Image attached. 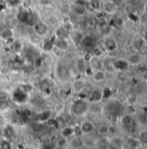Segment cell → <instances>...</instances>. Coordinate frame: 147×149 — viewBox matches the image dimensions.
I'll return each mask as SVG.
<instances>
[{
	"instance_id": "cell-6",
	"label": "cell",
	"mask_w": 147,
	"mask_h": 149,
	"mask_svg": "<svg viewBox=\"0 0 147 149\" xmlns=\"http://www.w3.org/2000/svg\"><path fill=\"white\" fill-rule=\"evenodd\" d=\"M126 59L127 61V63H129L130 67H135L137 65H139V63H141L142 62H144L146 60V56L144 52L141 51H136L133 53H130L126 56Z\"/></svg>"
},
{
	"instance_id": "cell-42",
	"label": "cell",
	"mask_w": 147,
	"mask_h": 149,
	"mask_svg": "<svg viewBox=\"0 0 147 149\" xmlns=\"http://www.w3.org/2000/svg\"><path fill=\"white\" fill-rule=\"evenodd\" d=\"M130 3H138L139 1H140V0H128Z\"/></svg>"
},
{
	"instance_id": "cell-13",
	"label": "cell",
	"mask_w": 147,
	"mask_h": 149,
	"mask_svg": "<svg viewBox=\"0 0 147 149\" xmlns=\"http://www.w3.org/2000/svg\"><path fill=\"white\" fill-rule=\"evenodd\" d=\"M49 26L47 23L42 22V21H37L33 24V29L36 33V35L39 37H44L49 33Z\"/></svg>"
},
{
	"instance_id": "cell-14",
	"label": "cell",
	"mask_w": 147,
	"mask_h": 149,
	"mask_svg": "<svg viewBox=\"0 0 147 149\" xmlns=\"http://www.w3.org/2000/svg\"><path fill=\"white\" fill-rule=\"evenodd\" d=\"M70 86H71L72 92L77 94V95H80V94L83 93L86 90V88H87V82H86V81L84 79L78 78V79L74 80V81L72 82V84Z\"/></svg>"
},
{
	"instance_id": "cell-10",
	"label": "cell",
	"mask_w": 147,
	"mask_h": 149,
	"mask_svg": "<svg viewBox=\"0 0 147 149\" xmlns=\"http://www.w3.org/2000/svg\"><path fill=\"white\" fill-rule=\"evenodd\" d=\"M90 76H91V80L94 83L101 84V83H104L107 80L108 74L104 70H98L93 71L90 74Z\"/></svg>"
},
{
	"instance_id": "cell-3",
	"label": "cell",
	"mask_w": 147,
	"mask_h": 149,
	"mask_svg": "<svg viewBox=\"0 0 147 149\" xmlns=\"http://www.w3.org/2000/svg\"><path fill=\"white\" fill-rule=\"evenodd\" d=\"M119 124L121 127L127 131L130 134H132L133 131L136 130L137 121L135 118V114L131 112H125L119 117Z\"/></svg>"
},
{
	"instance_id": "cell-38",
	"label": "cell",
	"mask_w": 147,
	"mask_h": 149,
	"mask_svg": "<svg viewBox=\"0 0 147 149\" xmlns=\"http://www.w3.org/2000/svg\"><path fill=\"white\" fill-rule=\"evenodd\" d=\"M50 88V82L49 81H46V80H42L41 82H39V88L41 90H48L49 88Z\"/></svg>"
},
{
	"instance_id": "cell-19",
	"label": "cell",
	"mask_w": 147,
	"mask_h": 149,
	"mask_svg": "<svg viewBox=\"0 0 147 149\" xmlns=\"http://www.w3.org/2000/svg\"><path fill=\"white\" fill-rule=\"evenodd\" d=\"M87 100L88 102H102L103 101L102 89L100 88H92L87 96Z\"/></svg>"
},
{
	"instance_id": "cell-15",
	"label": "cell",
	"mask_w": 147,
	"mask_h": 149,
	"mask_svg": "<svg viewBox=\"0 0 147 149\" xmlns=\"http://www.w3.org/2000/svg\"><path fill=\"white\" fill-rule=\"evenodd\" d=\"M3 138L9 140L10 141L13 143L17 139V131L12 125L7 124L3 128Z\"/></svg>"
},
{
	"instance_id": "cell-27",
	"label": "cell",
	"mask_w": 147,
	"mask_h": 149,
	"mask_svg": "<svg viewBox=\"0 0 147 149\" xmlns=\"http://www.w3.org/2000/svg\"><path fill=\"white\" fill-rule=\"evenodd\" d=\"M74 135V125H66L62 128L60 129V136L69 139L72 136Z\"/></svg>"
},
{
	"instance_id": "cell-9",
	"label": "cell",
	"mask_w": 147,
	"mask_h": 149,
	"mask_svg": "<svg viewBox=\"0 0 147 149\" xmlns=\"http://www.w3.org/2000/svg\"><path fill=\"white\" fill-rule=\"evenodd\" d=\"M118 7L112 0H106L101 3V11L107 16H114L117 13Z\"/></svg>"
},
{
	"instance_id": "cell-20",
	"label": "cell",
	"mask_w": 147,
	"mask_h": 149,
	"mask_svg": "<svg viewBox=\"0 0 147 149\" xmlns=\"http://www.w3.org/2000/svg\"><path fill=\"white\" fill-rule=\"evenodd\" d=\"M139 101V95L135 91H130L126 96V104L128 107H135Z\"/></svg>"
},
{
	"instance_id": "cell-30",
	"label": "cell",
	"mask_w": 147,
	"mask_h": 149,
	"mask_svg": "<svg viewBox=\"0 0 147 149\" xmlns=\"http://www.w3.org/2000/svg\"><path fill=\"white\" fill-rule=\"evenodd\" d=\"M135 118H136V121L137 123L140 124L141 126L146 127L147 126V114L146 112L143 111H138L136 112L135 114Z\"/></svg>"
},
{
	"instance_id": "cell-41",
	"label": "cell",
	"mask_w": 147,
	"mask_h": 149,
	"mask_svg": "<svg viewBox=\"0 0 147 149\" xmlns=\"http://www.w3.org/2000/svg\"><path fill=\"white\" fill-rule=\"evenodd\" d=\"M42 149H54L51 146H49V145H46V146H44L43 148Z\"/></svg>"
},
{
	"instance_id": "cell-34",
	"label": "cell",
	"mask_w": 147,
	"mask_h": 149,
	"mask_svg": "<svg viewBox=\"0 0 147 149\" xmlns=\"http://www.w3.org/2000/svg\"><path fill=\"white\" fill-rule=\"evenodd\" d=\"M101 0H88L87 5L93 11H99L101 10Z\"/></svg>"
},
{
	"instance_id": "cell-8",
	"label": "cell",
	"mask_w": 147,
	"mask_h": 149,
	"mask_svg": "<svg viewBox=\"0 0 147 149\" xmlns=\"http://www.w3.org/2000/svg\"><path fill=\"white\" fill-rule=\"evenodd\" d=\"M104 111V105L102 102H88L87 113L92 115H101Z\"/></svg>"
},
{
	"instance_id": "cell-40",
	"label": "cell",
	"mask_w": 147,
	"mask_h": 149,
	"mask_svg": "<svg viewBox=\"0 0 147 149\" xmlns=\"http://www.w3.org/2000/svg\"><path fill=\"white\" fill-rule=\"evenodd\" d=\"M112 2L116 4V6H117L118 8L123 3V0H112Z\"/></svg>"
},
{
	"instance_id": "cell-16",
	"label": "cell",
	"mask_w": 147,
	"mask_h": 149,
	"mask_svg": "<svg viewBox=\"0 0 147 149\" xmlns=\"http://www.w3.org/2000/svg\"><path fill=\"white\" fill-rule=\"evenodd\" d=\"M82 45L84 46V49H88L89 50H91L95 45H97V42L95 37H94L91 34H85L83 35V37L80 40Z\"/></svg>"
},
{
	"instance_id": "cell-21",
	"label": "cell",
	"mask_w": 147,
	"mask_h": 149,
	"mask_svg": "<svg viewBox=\"0 0 147 149\" xmlns=\"http://www.w3.org/2000/svg\"><path fill=\"white\" fill-rule=\"evenodd\" d=\"M68 146L71 149H82L83 142H82V136L74 135L68 141Z\"/></svg>"
},
{
	"instance_id": "cell-17",
	"label": "cell",
	"mask_w": 147,
	"mask_h": 149,
	"mask_svg": "<svg viewBox=\"0 0 147 149\" xmlns=\"http://www.w3.org/2000/svg\"><path fill=\"white\" fill-rule=\"evenodd\" d=\"M111 126L107 123H101L96 126L95 128V135L97 137H103V136H110Z\"/></svg>"
},
{
	"instance_id": "cell-39",
	"label": "cell",
	"mask_w": 147,
	"mask_h": 149,
	"mask_svg": "<svg viewBox=\"0 0 147 149\" xmlns=\"http://www.w3.org/2000/svg\"><path fill=\"white\" fill-rule=\"evenodd\" d=\"M141 37H143V39H144V41H145V42H146V44L147 46V29L145 28V30H144L143 34L141 35Z\"/></svg>"
},
{
	"instance_id": "cell-35",
	"label": "cell",
	"mask_w": 147,
	"mask_h": 149,
	"mask_svg": "<svg viewBox=\"0 0 147 149\" xmlns=\"http://www.w3.org/2000/svg\"><path fill=\"white\" fill-rule=\"evenodd\" d=\"M18 88L26 95H30L33 91V86L31 83H22L19 85Z\"/></svg>"
},
{
	"instance_id": "cell-26",
	"label": "cell",
	"mask_w": 147,
	"mask_h": 149,
	"mask_svg": "<svg viewBox=\"0 0 147 149\" xmlns=\"http://www.w3.org/2000/svg\"><path fill=\"white\" fill-rule=\"evenodd\" d=\"M71 92H72V90H71V86L70 85L69 86V88H66L65 86H62L57 89L56 94H57V96L60 99V101L65 102L69 98Z\"/></svg>"
},
{
	"instance_id": "cell-4",
	"label": "cell",
	"mask_w": 147,
	"mask_h": 149,
	"mask_svg": "<svg viewBox=\"0 0 147 149\" xmlns=\"http://www.w3.org/2000/svg\"><path fill=\"white\" fill-rule=\"evenodd\" d=\"M107 54V56H111L112 54H119V42L115 37L111 35H107L103 37L102 43L101 45Z\"/></svg>"
},
{
	"instance_id": "cell-37",
	"label": "cell",
	"mask_w": 147,
	"mask_h": 149,
	"mask_svg": "<svg viewBox=\"0 0 147 149\" xmlns=\"http://www.w3.org/2000/svg\"><path fill=\"white\" fill-rule=\"evenodd\" d=\"M68 141H69L68 139L60 136L58 139H56L55 143V147L58 148H64L65 146L68 145Z\"/></svg>"
},
{
	"instance_id": "cell-22",
	"label": "cell",
	"mask_w": 147,
	"mask_h": 149,
	"mask_svg": "<svg viewBox=\"0 0 147 149\" xmlns=\"http://www.w3.org/2000/svg\"><path fill=\"white\" fill-rule=\"evenodd\" d=\"M124 146V139L119 135L110 136L108 149H120Z\"/></svg>"
},
{
	"instance_id": "cell-31",
	"label": "cell",
	"mask_w": 147,
	"mask_h": 149,
	"mask_svg": "<svg viewBox=\"0 0 147 149\" xmlns=\"http://www.w3.org/2000/svg\"><path fill=\"white\" fill-rule=\"evenodd\" d=\"M10 46L11 50H12L14 53H17V54L22 52L23 49H24V44H23V42H20L19 40H16V39L12 40V42H10Z\"/></svg>"
},
{
	"instance_id": "cell-23",
	"label": "cell",
	"mask_w": 147,
	"mask_h": 149,
	"mask_svg": "<svg viewBox=\"0 0 147 149\" xmlns=\"http://www.w3.org/2000/svg\"><path fill=\"white\" fill-rule=\"evenodd\" d=\"M96 140L97 136L92 134H85L82 135V142H83V147L84 148H90L95 146L96 144Z\"/></svg>"
},
{
	"instance_id": "cell-33",
	"label": "cell",
	"mask_w": 147,
	"mask_h": 149,
	"mask_svg": "<svg viewBox=\"0 0 147 149\" xmlns=\"http://www.w3.org/2000/svg\"><path fill=\"white\" fill-rule=\"evenodd\" d=\"M112 24L115 28L117 29H122L125 26V19L121 17V16H116V14L114 16H112Z\"/></svg>"
},
{
	"instance_id": "cell-36",
	"label": "cell",
	"mask_w": 147,
	"mask_h": 149,
	"mask_svg": "<svg viewBox=\"0 0 147 149\" xmlns=\"http://www.w3.org/2000/svg\"><path fill=\"white\" fill-rule=\"evenodd\" d=\"M0 149H13L12 142L5 138L0 139Z\"/></svg>"
},
{
	"instance_id": "cell-29",
	"label": "cell",
	"mask_w": 147,
	"mask_h": 149,
	"mask_svg": "<svg viewBox=\"0 0 147 149\" xmlns=\"http://www.w3.org/2000/svg\"><path fill=\"white\" fill-rule=\"evenodd\" d=\"M0 39L3 40V41H5V42L14 40L15 38H14V32H13V31L11 29H10V28L3 29L0 32Z\"/></svg>"
},
{
	"instance_id": "cell-43",
	"label": "cell",
	"mask_w": 147,
	"mask_h": 149,
	"mask_svg": "<svg viewBox=\"0 0 147 149\" xmlns=\"http://www.w3.org/2000/svg\"><path fill=\"white\" fill-rule=\"evenodd\" d=\"M88 149H98V148H97L94 146V147H93V148H88Z\"/></svg>"
},
{
	"instance_id": "cell-2",
	"label": "cell",
	"mask_w": 147,
	"mask_h": 149,
	"mask_svg": "<svg viewBox=\"0 0 147 149\" xmlns=\"http://www.w3.org/2000/svg\"><path fill=\"white\" fill-rule=\"evenodd\" d=\"M88 100L87 98H78L70 105V114L74 118H80L87 113Z\"/></svg>"
},
{
	"instance_id": "cell-28",
	"label": "cell",
	"mask_w": 147,
	"mask_h": 149,
	"mask_svg": "<svg viewBox=\"0 0 147 149\" xmlns=\"http://www.w3.org/2000/svg\"><path fill=\"white\" fill-rule=\"evenodd\" d=\"M110 136L97 137L95 147L98 149H108Z\"/></svg>"
},
{
	"instance_id": "cell-12",
	"label": "cell",
	"mask_w": 147,
	"mask_h": 149,
	"mask_svg": "<svg viewBox=\"0 0 147 149\" xmlns=\"http://www.w3.org/2000/svg\"><path fill=\"white\" fill-rule=\"evenodd\" d=\"M54 48L65 52L70 48V42L69 41V39L67 37L60 36V37H56L55 39V41H54Z\"/></svg>"
},
{
	"instance_id": "cell-25",
	"label": "cell",
	"mask_w": 147,
	"mask_h": 149,
	"mask_svg": "<svg viewBox=\"0 0 147 149\" xmlns=\"http://www.w3.org/2000/svg\"><path fill=\"white\" fill-rule=\"evenodd\" d=\"M71 10L77 17H83L87 12L86 5L82 3H77V2L71 7Z\"/></svg>"
},
{
	"instance_id": "cell-32",
	"label": "cell",
	"mask_w": 147,
	"mask_h": 149,
	"mask_svg": "<svg viewBox=\"0 0 147 149\" xmlns=\"http://www.w3.org/2000/svg\"><path fill=\"white\" fill-rule=\"evenodd\" d=\"M47 24H49V27L59 29V28H60L61 21L59 20V18H58L55 15H50V16H49V17H48Z\"/></svg>"
},
{
	"instance_id": "cell-1",
	"label": "cell",
	"mask_w": 147,
	"mask_h": 149,
	"mask_svg": "<svg viewBox=\"0 0 147 149\" xmlns=\"http://www.w3.org/2000/svg\"><path fill=\"white\" fill-rule=\"evenodd\" d=\"M55 75L57 81L62 83H67L72 77V69L62 59L58 60L55 65Z\"/></svg>"
},
{
	"instance_id": "cell-11",
	"label": "cell",
	"mask_w": 147,
	"mask_h": 149,
	"mask_svg": "<svg viewBox=\"0 0 147 149\" xmlns=\"http://www.w3.org/2000/svg\"><path fill=\"white\" fill-rule=\"evenodd\" d=\"M113 67L116 72H123V71H128V70L131 68L129 63H127L126 57H117L113 59Z\"/></svg>"
},
{
	"instance_id": "cell-5",
	"label": "cell",
	"mask_w": 147,
	"mask_h": 149,
	"mask_svg": "<svg viewBox=\"0 0 147 149\" xmlns=\"http://www.w3.org/2000/svg\"><path fill=\"white\" fill-rule=\"evenodd\" d=\"M74 68L76 71V73L80 75H85L87 74V72L89 70L88 68V63L83 58L82 56H79L75 58L74 63Z\"/></svg>"
},
{
	"instance_id": "cell-24",
	"label": "cell",
	"mask_w": 147,
	"mask_h": 149,
	"mask_svg": "<svg viewBox=\"0 0 147 149\" xmlns=\"http://www.w3.org/2000/svg\"><path fill=\"white\" fill-rule=\"evenodd\" d=\"M65 111H66V103L63 101H60L57 103H55L53 107V109H52L53 117L62 116Z\"/></svg>"
},
{
	"instance_id": "cell-18",
	"label": "cell",
	"mask_w": 147,
	"mask_h": 149,
	"mask_svg": "<svg viewBox=\"0 0 147 149\" xmlns=\"http://www.w3.org/2000/svg\"><path fill=\"white\" fill-rule=\"evenodd\" d=\"M88 68L91 70V71L98 70H103V59L102 57L98 56H92L91 59L88 61Z\"/></svg>"
},
{
	"instance_id": "cell-7",
	"label": "cell",
	"mask_w": 147,
	"mask_h": 149,
	"mask_svg": "<svg viewBox=\"0 0 147 149\" xmlns=\"http://www.w3.org/2000/svg\"><path fill=\"white\" fill-rule=\"evenodd\" d=\"M80 129L81 131L82 135L85 134H92L95 132L96 125L95 123L89 119H85L83 120L80 124H79Z\"/></svg>"
},
{
	"instance_id": "cell-44",
	"label": "cell",
	"mask_w": 147,
	"mask_h": 149,
	"mask_svg": "<svg viewBox=\"0 0 147 149\" xmlns=\"http://www.w3.org/2000/svg\"><path fill=\"white\" fill-rule=\"evenodd\" d=\"M145 28H146V29H147V21L146 22V23H145Z\"/></svg>"
}]
</instances>
